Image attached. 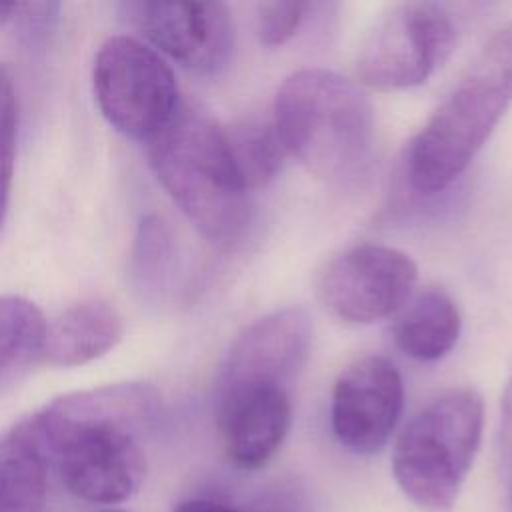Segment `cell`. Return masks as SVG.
Segmentation results:
<instances>
[{
  "label": "cell",
  "instance_id": "7",
  "mask_svg": "<svg viewBox=\"0 0 512 512\" xmlns=\"http://www.w3.org/2000/svg\"><path fill=\"white\" fill-rule=\"evenodd\" d=\"M454 46L456 26L440 4H396L362 40L356 74L374 90H408L424 84L450 58Z\"/></svg>",
  "mask_w": 512,
  "mask_h": 512
},
{
  "label": "cell",
  "instance_id": "4",
  "mask_svg": "<svg viewBox=\"0 0 512 512\" xmlns=\"http://www.w3.org/2000/svg\"><path fill=\"white\" fill-rule=\"evenodd\" d=\"M150 166L184 216L220 248L236 244L250 220L248 188L234 164L226 130L182 104L148 142Z\"/></svg>",
  "mask_w": 512,
  "mask_h": 512
},
{
  "label": "cell",
  "instance_id": "15",
  "mask_svg": "<svg viewBox=\"0 0 512 512\" xmlns=\"http://www.w3.org/2000/svg\"><path fill=\"white\" fill-rule=\"evenodd\" d=\"M48 474L26 420L0 434V512H44Z\"/></svg>",
  "mask_w": 512,
  "mask_h": 512
},
{
  "label": "cell",
  "instance_id": "5",
  "mask_svg": "<svg viewBox=\"0 0 512 512\" xmlns=\"http://www.w3.org/2000/svg\"><path fill=\"white\" fill-rule=\"evenodd\" d=\"M484 430V402L452 388L424 404L400 430L392 474L408 500L428 512L450 510L470 474Z\"/></svg>",
  "mask_w": 512,
  "mask_h": 512
},
{
  "label": "cell",
  "instance_id": "18",
  "mask_svg": "<svg viewBox=\"0 0 512 512\" xmlns=\"http://www.w3.org/2000/svg\"><path fill=\"white\" fill-rule=\"evenodd\" d=\"M176 250L168 226L158 216H146L134 236L130 274L134 286L146 296H160L174 274Z\"/></svg>",
  "mask_w": 512,
  "mask_h": 512
},
{
  "label": "cell",
  "instance_id": "10",
  "mask_svg": "<svg viewBox=\"0 0 512 512\" xmlns=\"http://www.w3.org/2000/svg\"><path fill=\"white\" fill-rule=\"evenodd\" d=\"M312 348V320L288 306L248 324L230 344L214 392L244 388H286L294 384Z\"/></svg>",
  "mask_w": 512,
  "mask_h": 512
},
{
  "label": "cell",
  "instance_id": "6",
  "mask_svg": "<svg viewBox=\"0 0 512 512\" xmlns=\"http://www.w3.org/2000/svg\"><path fill=\"white\" fill-rule=\"evenodd\" d=\"M92 84L104 118L132 140L156 138L182 106L170 66L132 36H112L98 48Z\"/></svg>",
  "mask_w": 512,
  "mask_h": 512
},
{
  "label": "cell",
  "instance_id": "25",
  "mask_svg": "<svg viewBox=\"0 0 512 512\" xmlns=\"http://www.w3.org/2000/svg\"><path fill=\"white\" fill-rule=\"evenodd\" d=\"M104 512H122V510H104Z\"/></svg>",
  "mask_w": 512,
  "mask_h": 512
},
{
  "label": "cell",
  "instance_id": "1",
  "mask_svg": "<svg viewBox=\"0 0 512 512\" xmlns=\"http://www.w3.org/2000/svg\"><path fill=\"white\" fill-rule=\"evenodd\" d=\"M158 410L154 388L112 384L62 396L24 420L68 492L114 504L144 480V438Z\"/></svg>",
  "mask_w": 512,
  "mask_h": 512
},
{
  "label": "cell",
  "instance_id": "17",
  "mask_svg": "<svg viewBox=\"0 0 512 512\" xmlns=\"http://www.w3.org/2000/svg\"><path fill=\"white\" fill-rule=\"evenodd\" d=\"M234 164L246 188L268 184L282 168L284 146L272 120L250 118L226 130Z\"/></svg>",
  "mask_w": 512,
  "mask_h": 512
},
{
  "label": "cell",
  "instance_id": "12",
  "mask_svg": "<svg viewBox=\"0 0 512 512\" xmlns=\"http://www.w3.org/2000/svg\"><path fill=\"white\" fill-rule=\"evenodd\" d=\"M214 416L230 462L242 470H258L290 432L292 396L286 388L214 392Z\"/></svg>",
  "mask_w": 512,
  "mask_h": 512
},
{
  "label": "cell",
  "instance_id": "22",
  "mask_svg": "<svg viewBox=\"0 0 512 512\" xmlns=\"http://www.w3.org/2000/svg\"><path fill=\"white\" fill-rule=\"evenodd\" d=\"M502 460L508 484V496L512 502V380L502 398Z\"/></svg>",
  "mask_w": 512,
  "mask_h": 512
},
{
  "label": "cell",
  "instance_id": "19",
  "mask_svg": "<svg viewBox=\"0 0 512 512\" xmlns=\"http://www.w3.org/2000/svg\"><path fill=\"white\" fill-rule=\"evenodd\" d=\"M16 94L12 78L4 66H0V234L4 228L10 186L14 174V154H16Z\"/></svg>",
  "mask_w": 512,
  "mask_h": 512
},
{
  "label": "cell",
  "instance_id": "8",
  "mask_svg": "<svg viewBox=\"0 0 512 512\" xmlns=\"http://www.w3.org/2000/svg\"><path fill=\"white\" fill-rule=\"evenodd\" d=\"M416 280L418 266L406 252L362 242L322 266L316 296L332 316L350 324H372L398 312Z\"/></svg>",
  "mask_w": 512,
  "mask_h": 512
},
{
  "label": "cell",
  "instance_id": "2",
  "mask_svg": "<svg viewBox=\"0 0 512 512\" xmlns=\"http://www.w3.org/2000/svg\"><path fill=\"white\" fill-rule=\"evenodd\" d=\"M512 104V20L500 26L412 138L406 178L422 194L448 188Z\"/></svg>",
  "mask_w": 512,
  "mask_h": 512
},
{
  "label": "cell",
  "instance_id": "24",
  "mask_svg": "<svg viewBox=\"0 0 512 512\" xmlns=\"http://www.w3.org/2000/svg\"><path fill=\"white\" fill-rule=\"evenodd\" d=\"M18 6H20L18 2H0V24L14 18Z\"/></svg>",
  "mask_w": 512,
  "mask_h": 512
},
{
  "label": "cell",
  "instance_id": "13",
  "mask_svg": "<svg viewBox=\"0 0 512 512\" xmlns=\"http://www.w3.org/2000/svg\"><path fill=\"white\" fill-rule=\"evenodd\" d=\"M118 310L98 298L66 308L46 328L44 358L54 366H80L110 352L122 338Z\"/></svg>",
  "mask_w": 512,
  "mask_h": 512
},
{
  "label": "cell",
  "instance_id": "21",
  "mask_svg": "<svg viewBox=\"0 0 512 512\" xmlns=\"http://www.w3.org/2000/svg\"><path fill=\"white\" fill-rule=\"evenodd\" d=\"M58 4H20L16 16L20 18L22 34L30 44L46 40L48 30L56 18Z\"/></svg>",
  "mask_w": 512,
  "mask_h": 512
},
{
  "label": "cell",
  "instance_id": "23",
  "mask_svg": "<svg viewBox=\"0 0 512 512\" xmlns=\"http://www.w3.org/2000/svg\"><path fill=\"white\" fill-rule=\"evenodd\" d=\"M174 512H240L224 502L218 500H208V498H192V500H184L180 502Z\"/></svg>",
  "mask_w": 512,
  "mask_h": 512
},
{
  "label": "cell",
  "instance_id": "16",
  "mask_svg": "<svg viewBox=\"0 0 512 512\" xmlns=\"http://www.w3.org/2000/svg\"><path fill=\"white\" fill-rule=\"evenodd\" d=\"M46 328L44 314L34 302L0 294V394L44 356Z\"/></svg>",
  "mask_w": 512,
  "mask_h": 512
},
{
  "label": "cell",
  "instance_id": "14",
  "mask_svg": "<svg viewBox=\"0 0 512 512\" xmlns=\"http://www.w3.org/2000/svg\"><path fill=\"white\" fill-rule=\"evenodd\" d=\"M460 330V310L450 294L438 286H426L400 308L392 336L408 358L436 362L456 346Z\"/></svg>",
  "mask_w": 512,
  "mask_h": 512
},
{
  "label": "cell",
  "instance_id": "11",
  "mask_svg": "<svg viewBox=\"0 0 512 512\" xmlns=\"http://www.w3.org/2000/svg\"><path fill=\"white\" fill-rule=\"evenodd\" d=\"M404 408V382L384 356L368 354L350 362L334 382L330 424L346 450L370 456L390 440Z\"/></svg>",
  "mask_w": 512,
  "mask_h": 512
},
{
  "label": "cell",
  "instance_id": "9",
  "mask_svg": "<svg viewBox=\"0 0 512 512\" xmlns=\"http://www.w3.org/2000/svg\"><path fill=\"white\" fill-rule=\"evenodd\" d=\"M122 20L196 74L220 72L234 50V20L222 2H122Z\"/></svg>",
  "mask_w": 512,
  "mask_h": 512
},
{
  "label": "cell",
  "instance_id": "20",
  "mask_svg": "<svg viewBox=\"0 0 512 512\" xmlns=\"http://www.w3.org/2000/svg\"><path fill=\"white\" fill-rule=\"evenodd\" d=\"M314 8L310 2H260L256 8V32L264 46L286 44Z\"/></svg>",
  "mask_w": 512,
  "mask_h": 512
},
{
  "label": "cell",
  "instance_id": "3",
  "mask_svg": "<svg viewBox=\"0 0 512 512\" xmlns=\"http://www.w3.org/2000/svg\"><path fill=\"white\" fill-rule=\"evenodd\" d=\"M272 122L286 154L320 180H354L370 162L374 108L360 86L338 72L290 74L276 92Z\"/></svg>",
  "mask_w": 512,
  "mask_h": 512
}]
</instances>
